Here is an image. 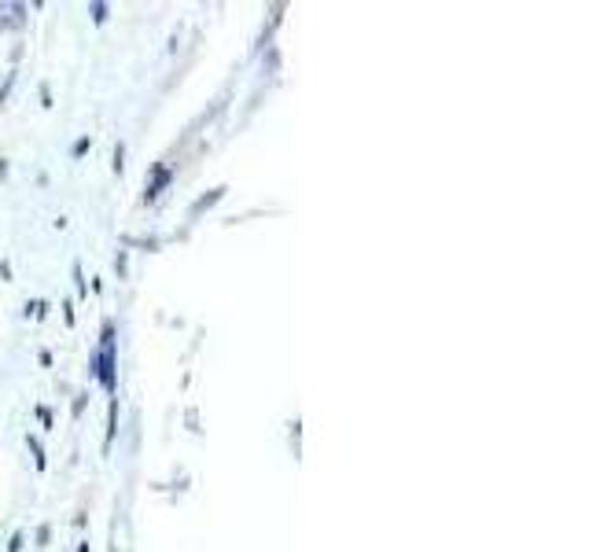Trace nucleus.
<instances>
[{
	"label": "nucleus",
	"mask_w": 589,
	"mask_h": 552,
	"mask_svg": "<svg viewBox=\"0 0 589 552\" xmlns=\"http://www.w3.org/2000/svg\"><path fill=\"white\" fill-rule=\"evenodd\" d=\"M100 383L114 390V332H103V350H100Z\"/></svg>",
	"instance_id": "1"
},
{
	"label": "nucleus",
	"mask_w": 589,
	"mask_h": 552,
	"mask_svg": "<svg viewBox=\"0 0 589 552\" xmlns=\"http://www.w3.org/2000/svg\"><path fill=\"white\" fill-rule=\"evenodd\" d=\"M169 180V169H155V180L147 184V199H155L158 192H163V184Z\"/></svg>",
	"instance_id": "2"
},
{
	"label": "nucleus",
	"mask_w": 589,
	"mask_h": 552,
	"mask_svg": "<svg viewBox=\"0 0 589 552\" xmlns=\"http://www.w3.org/2000/svg\"><path fill=\"white\" fill-rule=\"evenodd\" d=\"M78 552H89V545H81V549H78Z\"/></svg>",
	"instance_id": "3"
}]
</instances>
